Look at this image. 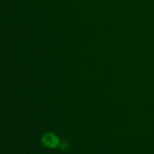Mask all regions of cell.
Returning a JSON list of instances; mask_svg holds the SVG:
<instances>
[{
  "label": "cell",
  "instance_id": "1",
  "mask_svg": "<svg viewBox=\"0 0 154 154\" xmlns=\"http://www.w3.org/2000/svg\"><path fill=\"white\" fill-rule=\"evenodd\" d=\"M42 142L45 147L49 149L57 148L60 145V139L54 133L48 132L45 134L42 138Z\"/></svg>",
  "mask_w": 154,
  "mask_h": 154
}]
</instances>
